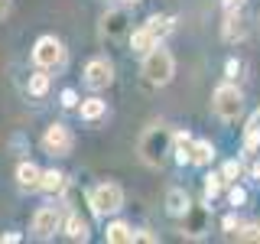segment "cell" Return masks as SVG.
<instances>
[{
    "instance_id": "obj_1",
    "label": "cell",
    "mask_w": 260,
    "mask_h": 244,
    "mask_svg": "<svg viewBox=\"0 0 260 244\" xmlns=\"http://www.w3.org/2000/svg\"><path fill=\"white\" fill-rule=\"evenodd\" d=\"M173 140H176V134L166 124H150L140 134V140H137V153H140V160L146 166L156 169V166H162V160L173 153Z\"/></svg>"
},
{
    "instance_id": "obj_2",
    "label": "cell",
    "mask_w": 260,
    "mask_h": 244,
    "mask_svg": "<svg viewBox=\"0 0 260 244\" xmlns=\"http://www.w3.org/2000/svg\"><path fill=\"white\" fill-rule=\"evenodd\" d=\"M140 75H143L146 85H153V88L169 85V81H173V75H176V59H173V52H169V49H162V46H153L150 52L143 55Z\"/></svg>"
},
{
    "instance_id": "obj_3",
    "label": "cell",
    "mask_w": 260,
    "mask_h": 244,
    "mask_svg": "<svg viewBox=\"0 0 260 244\" xmlns=\"http://www.w3.org/2000/svg\"><path fill=\"white\" fill-rule=\"evenodd\" d=\"M29 55H32V65H36V69H46V72H59L65 65V46H62V39H55V36H39Z\"/></svg>"
},
{
    "instance_id": "obj_4",
    "label": "cell",
    "mask_w": 260,
    "mask_h": 244,
    "mask_svg": "<svg viewBox=\"0 0 260 244\" xmlns=\"http://www.w3.org/2000/svg\"><path fill=\"white\" fill-rule=\"evenodd\" d=\"M88 199H91L94 215H114V211L124 208V189H120L117 182H101V186H94Z\"/></svg>"
},
{
    "instance_id": "obj_5",
    "label": "cell",
    "mask_w": 260,
    "mask_h": 244,
    "mask_svg": "<svg viewBox=\"0 0 260 244\" xmlns=\"http://www.w3.org/2000/svg\"><path fill=\"white\" fill-rule=\"evenodd\" d=\"M211 108L221 120H238L244 111V98L234 85H218L215 95H211Z\"/></svg>"
},
{
    "instance_id": "obj_6",
    "label": "cell",
    "mask_w": 260,
    "mask_h": 244,
    "mask_svg": "<svg viewBox=\"0 0 260 244\" xmlns=\"http://www.w3.org/2000/svg\"><path fill=\"white\" fill-rule=\"evenodd\" d=\"M62 225H65V218H62L59 205H39V208H36V215H32V238L49 241Z\"/></svg>"
},
{
    "instance_id": "obj_7",
    "label": "cell",
    "mask_w": 260,
    "mask_h": 244,
    "mask_svg": "<svg viewBox=\"0 0 260 244\" xmlns=\"http://www.w3.org/2000/svg\"><path fill=\"white\" fill-rule=\"evenodd\" d=\"M72 146H75V137H72V130L65 124L55 120V124L46 127V134H43V150L46 153H52V157H69Z\"/></svg>"
},
{
    "instance_id": "obj_8",
    "label": "cell",
    "mask_w": 260,
    "mask_h": 244,
    "mask_svg": "<svg viewBox=\"0 0 260 244\" xmlns=\"http://www.w3.org/2000/svg\"><path fill=\"white\" fill-rule=\"evenodd\" d=\"M114 81V65L111 59H104V55H98V59H91L85 65V85L91 88V92H104Z\"/></svg>"
},
{
    "instance_id": "obj_9",
    "label": "cell",
    "mask_w": 260,
    "mask_h": 244,
    "mask_svg": "<svg viewBox=\"0 0 260 244\" xmlns=\"http://www.w3.org/2000/svg\"><path fill=\"white\" fill-rule=\"evenodd\" d=\"M130 29V20H127V10H108L101 16V36L108 39V43H117V39H124Z\"/></svg>"
},
{
    "instance_id": "obj_10",
    "label": "cell",
    "mask_w": 260,
    "mask_h": 244,
    "mask_svg": "<svg viewBox=\"0 0 260 244\" xmlns=\"http://www.w3.org/2000/svg\"><path fill=\"white\" fill-rule=\"evenodd\" d=\"M185 222H182V234H189V238H202L205 234V225H208V208L202 205H192L189 211H185Z\"/></svg>"
},
{
    "instance_id": "obj_11",
    "label": "cell",
    "mask_w": 260,
    "mask_h": 244,
    "mask_svg": "<svg viewBox=\"0 0 260 244\" xmlns=\"http://www.w3.org/2000/svg\"><path fill=\"white\" fill-rule=\"evenodd\" d=\"M39 179H43V169L36 166V163L23 160L20 166H16V182H20V189H39Z\"/></svg>"
},
{
    "instance_id": "obj_12",
    "label": "cell",
    "mask_w": 260,
    "mask_h": 244,
    "mask_svg": "<svg viewBox=\"0 0 260 244\" xmlns=\"http://www.w3.org/2000/svg\"><path fill=\"white\" fill-rule=\"evenodd\" d=\"M65 186H69V176L62 169H46L43 179H39V192H46V195H62Z\"/></svg>"
},
{
    "instance_id": "obj_13",
    "label": "cell",
    "mask_w": 260,
    "mask_h": 244,
    "mask_svg": "<svg viewBox=\"0 0 260 244\" xmlns=\"http://www.w3.org/2000/svg\"><path fill=\"white\" fill-rule=\"evenodd\" d=\"M153 46H159V39L153 36V29H150V26H140V29L130 33V49H134L137 55H146Z\"/></svg>"
},
{
    "instance_id": "obj_14",
    "label": "cell",
    "mask_w": 260,
    "mask_h": 244,
    "mask_svg": "<svg viewBox=\"0 0 260 244\" xmlns=\"http://www.w3.org/2000/svg\"><path fill=\"white\" fill-rule=\"evenodd\" d=\"M104 238H108L111 244H134V241H140V234H137L127 222H114V225H108Z\"/></svg>"
},
{
    "instance_id": "obj_15",
    "label": "cell",
    "mask_w": 260,
    "mask_h": 244,
    "mask_svg": "<svg viewBox=\"0 0 260 244\" xmlns=\"http://www.w3.org/2000/svg\"><path fill=\"white\" fill-rule=\"evenodd\" d=\"M166 208H169V215L182 218L185 211L192 208V202H189V195H185V189H169V192H166Z\"/></svg>"
},
{
    "instance_id": "obj_16",
    "label": "cell",
    "mask_w": 260,
    "mask_h": 244,
    "mask_svg": "<svg viewBox=\"0 0 260 244\" xmlns=\"http://www.w3.org/2000/svg\"><path fill=\"white\" fill-rule=\"evenodd\" d=\"M62 228H65V234H69L72 241H88V234H91V231H88V222L78 215V211H72V215L65 218Z\"/></svg>"
},
{
    "instance_id": "obj_17",
    "label": "cell",
    "mask_w": 260,
    "mask_h": 244,
    "mask_svg": "<svg viewBox=\"0 0 260 244\" xmlns=\"http://www.w3.org/2000/svg\"><path fill=\"white\" fill-rule=\"evenodd\" d=\"M192 134H189V130H179V134H176V140H173V153H176V160L179 163H182V166H185V163H192Z\"/></svg>"
},
{
    "instance_id": "obj_18",
    "label": "cell",
    "mask_w": 260,
    "mask_h": 244,
    "mask_svg": "<svg viewBox=\"0 0 260 244\" xmlns=\"http://www.w3.org/2000/svg\"><path fill=\"white\" fill-rule=\"evenodd\" d=\"M78 114L81 120H98L108 114V101H101V98H85V101L78 104Z\"/></svg>"
},
{
    "instance_id": "obj_19",
    "label": "cell",
    "mask_w": 260,
    "mask_h": 244,
    "mask_svg": "<svg viewBox=\"0 0 260 244\" xmlns=\"http://www.w3.org/2000/svg\"><path fill=\"white\" fill-rule=\"evenodd\" d=\"M215 160V146L211 140H195L192 143V166H208Z\"/></svg>"
},
{
    "instance_id": "obj_20",
    "label": "cell",
    "mask_w": 260,
    "mask_h": 244,
    "mask_svg": "<svg viewBox=\"0 0 260 244\" xmlns=\"http://www.w3.org/2000/svg\"><path fill=\"white\" fill-rule=\"evenodd\" d=\"M146 26L153 29V36H156V39H166L169 33H173L176 20H173V16H166V13H162V16H159V13H153L150 20H146Z\"/></svg>"
},
{
    "instance_id": "obj_21",
    "label": "cell",
    "mask_w": 260,
    "mask_h": 244,
    "mask_svg": "<svg viewBox=\"0 0 260 244\" xmlns=\"http://www.w3.org/2000/svg\"><path fill=\"white\" fill-rule=\"evenodd\" d=\"M244 33H247L244 16L231 10V13H228V23H224V39H228V43H234V39H244Z\"/></svg>"
},
{
    "instance_id": "obj_22",
    "label": "cell",
    "mask_w": 260,
    "mask_h": 244,
    "mask_svg": "<svg viewBox=\"0 0 260 244\" xmlns=\"http://www.w3.org/2000/svg\"><path fill=\"white\" fill-rule=\"evenodd\" d=\"M29 95L32 98H43L46 92H49V72L46 69H39V72H32V75H29Z\"/></svg>"
},
{
    "instance_id": "obj_23",
    "label": "cell",
    "mask_w": 260,
    "mask_h": 244,
    "mask_svg": "<svg viewBox=\"0 0 260 244\" xmlns=\"http://www.w3.org/2000/svg\"><path fill=\"white\" fill-rule=\"evenodd\" d=\"M221 186H224V176H221V173H211V176H205V199L211 202L218 192H221Z\"/></svg>"
},
{
    "instance_id": "obj_24",
    "label": "cell",
    "mask_w": 260,
    "mask_h": 244,
    "mask_svg": "<svg viewBox=\"0 0 260 244\" xmlns=\"http://www.w3.org/2000/svg\"><path fill=\"white\" fill-rule=\"evenodd\" d=\"M231 238H238V241H260V225H241Z\"/></svg>"
},
{
    "instance_id": "obj_25",
    "label": "cell",
    "mask_w": 260,
    "mask_h": 244,
    "mask_svg": "<svg viewBox=\"0 0 260 244\" xmlns=\"http://www.w3.org/2000/svg\"><path fill=\"white\" fill-rule=\"evenodd\" d=\"M228 199H231V205H244V199H247V192H244L241 186H234V189L228 192Z\"/></svg>"
},
{
    "instance_id": "obj_26",
    "label": "cell",
    "mask_w": 260,
    "mask_h": 244,
    "mask_svg": "<svg viewBox=\"0 0 260 244\" xmlns=\"http://www.w3.org/2000/svg\"><path fill=\"white\" fill-rule=\"evenodd\" d=\"M238 173H241V163H238V160L224 163V169H221V176H224V179H234V176H238Z\"/></svg>"
},
{
    "instance_id": "obj_27",
    "label": "cell",
    "mask_w": 260,
    "mask_h": 244,
    "mask_svg": "<svg viewBox=\"0 0 260 244\" xmlns=\"http://www.w3.org/2000/svg\"><path fill=\"white\" fill-rule=\"evenodd\" d=\"M75 104H78V95L72 92V88H65L62 92V108H75Z\"/></svg>"
},
{
    "instance_id": "obj_28",
    "label": "cell",
    "mask_w": 260,
    "mask_h": 244,
    "mask_svg": "<svg viewBox=\"0 0 260 244\" xmlns=\"http://www.w3.org/2000/svg\"><path fill=\"white\" fill-rule=\"evenodd\" d=\"M238 228H241V222H238L234 215H228V218H224V231H228V234H234Z\"/></svg>"
},
{
    "instance_id": "obj_29",
    "label": "cell",
    "mask_w": 260,
    "mask_h": 244,
    "mask_svg": "<svg viewBox=\"0 0 260 244\" xmlns=\"http://www.w3.org/2000/svg\"><path fill=\"white\" fill-rule=\"evenodd\" d=\"M10 10H13L10 0H0V20H7V16H10Z\"/></svg>"
},
{
    "instance_id": "obj_30",
    "label": "cell",
    "mask_w": 260,
    "mask_h": 244,
    "mask_svg": "<svg viewBox=\"0 0 260 244\" xmlns=\"http://www.w3.org/2000/svg\"><path fill=\"white\" fill-rule=\"evenodd\" d=\"M238 69H241V65H238V62H234V59H228V65H224V72H228V78H234V75H238Z\"/></svg>"
},
{
    "instance_id": "obj_31",
    "label": "cell",
    "mask_w": 260,
    "mask_h": 244,
    "mask_svg": "<svg viewBox=\"0 0 260 244\" xmlns=\"http://www.w3.org/2000/svg\"><path fill=\"white\" fill-rule=\"evenodd\" d=\"M247 130H257V134H260V108H257L254 117H250V127H247Z\"/></svg>"
},
{
    "instance_id": "obj_32",
    "label": "cell",
    "mask_w": 260,
    "mask_h": 244,
    "mask_svg": "<svg viewBox=\"0 0 260 244\" xmlns=\"http://www.w3.org/2000/svg\"><path fill=\"white\" fill-rule=\"evenodd\" d=\"M0 241H10V244H16V241H20V234H16V231H10V234H4Z\"/></svg>"
},
{
    "instance_id": "obj_33",
    "label": "cell",
    "mask_w": 260,
    "mask_h": 244,
    "mask_svg": "<svg viewBox=\"0 0 260 244\" xmlns=\"http://www.w3.org/2000/svg\"><path fill=\"white\" fill-rule=\"evenodd\" d=\"M244 4V0H224V7H228V10H234V7H241Z\"/></svg>"
},
{
    "instance_id": "obj_34",
    "label": "cell",
    "mask_w": 260,
    "mask_h": 244,
    "mask_svg": "<svg viewBox=\"0 0 260 244\" xmlns=\"http://www.w3.org/2000/svg\"><path fill=\"white\" fill-rule=\"evenodd\" d=\"M254 176H257V179H260V166H254Z\"/></svg>"
},
{
    "instance_id": "obj_35",
    "label": "cell",
    "mask_w": 260,
    "mask_h": 244,
    "mask_svg": "<svg viewBox=\"0 0 260 244\" xmlns=\"http://www.w3.org/2000/svg\"><path fill=\"white\" fill-rule=\"evenodd\" d=\"M124 4H140V0H124Z\"/></svg>"
}]
</instances>
